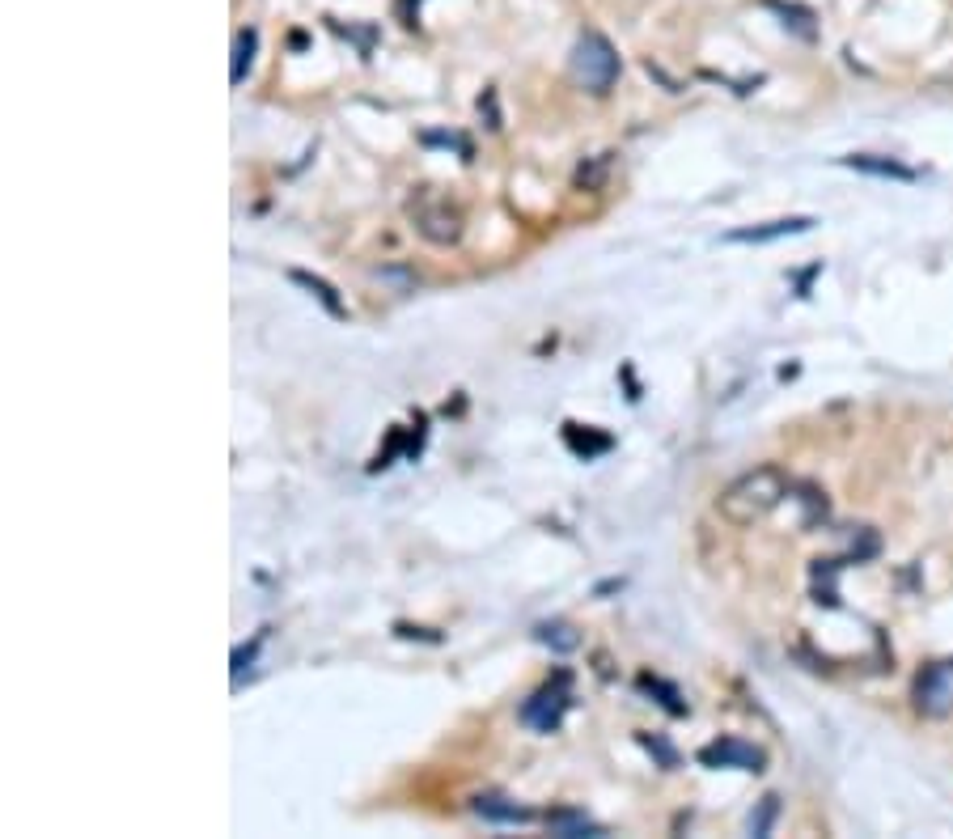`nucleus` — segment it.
Masks as SVG:
<instances>
[{
	"label": "nucleus",
	"instance_id": "obj_1",
	"mask_svg": "<svg viewBox=\"0 0 953 839\" xmlns=\"http://www.w3.org/2000/svg\"><path fill=\"white\" fill-rule=\"evenodd\" d=\"M788 496V475L780 467H754L737 475L733 484L716 496V513L733 526H754Z\"/></svg>",
	"mask_w": 953,
	"mask_h": 839
},
{
	"label": "nucleus",
	"instance_id": "obj_12",
	"mask_svg": "<svg viewBox=\"0 0 953 839\" xmlns=\"http://www.w3.org/2000/svg\"><path fill=\"white\" fill-rule=\"evenodd\" d=\"M547 827L551 835H564V839H581V835H602L598 823H589L585 814H572V810H560V814H551L547 818Z\"/></svg>",
	"mask_w": 953,
	"mask_h": 839
},
{
	"label": "nucleus",
	"instance_id": "obj_5",
	"mask_svg": "<svg viewBox=\"0 0 953 839\" xmlns=\"http://www.w3.org/2000/svg\"><path fill=\"white\" fill-rule=\"evenodd\" d=\"M915 708H920L924 717H945L953 708V662L928 666L915 678Z\"/></svg>",
	"mask_w": 953,
	"mask_h": 839
},
{
	"label": "nucleus",
	"instance_id": "obj_4",
	"mask_svg": "<svg viewBox=\"0 0 953 839\" xmlns=\"http://www.w3.org/2000/svg\"><path fill=\"white\" fill-rule=\"evenodd\" d=\"M564 712H568V687H564V678H555V683L534 691L530 700L521 704V721L538 729V734H551V729L564 721Z\"/></svg>",
	"mask_w": 953,
	"mask_h": 839
},
{
	"label": "nucleus",
	"instance_id": "obj_7",
	"mask_svg": "<svg viewBox=\"0 0 953 839\" xmlns=\"http://www.w3.org/2000/svg\"><path fill=\"white\" fill-rule=\"evenodd\" d=\"M818 221L814 217H784V221H767V225H754V229H733L729 242H780V238H793V234H809Z\"/></svg>",
	"mask_w": 953,
	"mask_h": 839
},
{
	"label": "nucleus",
	"instance_id": "obj_8",
	"mask_svg": "<svg viewBox=\"0 0 953 839\" xmlns=\"http://www.w3.org/2000/svg\"><path fill=\"white\" fill-rule=\"evenodd\" d=\"M471 806L479 818H488V823H530L534 818L526 806H517L513 797H500V793H479Z\"/></svg>",
	"mask_w": 953,
	"mask_h": 839
},
{
	"label": "nucleus",
	"instance_id": "obj_14",
	"mask_svg": "<svg viewBox=\"0 0 953 839\" xmlns=\"http://www.w3.org/2000/svg\"><path fill=\"white\" fill-rule=\"evenodd\" d=\"M538 640H543L547 649H555V653H572L581 645V636L572 632L568 623H543V628H538Z\"/></svg>",
	"mask_w": 953,
	"mask_h": 839
},
{
	"label": "nucleus",
	"instance_id": "obj_10",
	"mask_svg": "<svg viewBox=\"0 0 953 839\" xmlns=\"http://www.w3.org/2000/svg\"><path fill=\"white\" fill-rule=\"evenodd\" d=\"M289 280L297 284V289H305V293H310V297H314L318 306L327 310L331 318H344V314H348V310H344V301H339V293H335V289H331V284L322 280V276H310V272H289Z\"/></svg>",
	"mask_w": 953,
	"mask_h": 839
},
{
	"label": "nucleus",
	"instance_id": "obj_13",
	"mask_svg": "<svg viewBox=\"0 0 953 839\" xmlns=\"http://www.w3.org/2000/svg\"><path fill=\"white\" fill-rule=\"evenodd\" d=\"M564 441H568L581 458H593V454H606V450H610V437L581 433V424H564Z\"/></svg>",
	"mask_w": 953,
	"mask_h": 839
},
{
	"label": "nucleus",
	"instance_id": "obj_19",
	"mask_svg": "<svg viewBox=\"0 0 953 839\" xmlns=\"http://www.w3.org/2000/svg\"><path fill=\"white\" fill-rule=\"evenodd\" d=\"M259 645H263V636H255V645H250V649H238V653H233V674H242V670H246V662H255Z\"/></svg>",
	"mask_w": 953,
	"mask_h": 839
},
{
	"label": "nucleus",
	"instance_id": "obj_2",
	"mask_svg": "<svg viewBox=\"0 0 953 839\" xmlns=\"http://www.w3.org/2000/svg\"><path fill=\"white\" fill-rule=\"evenodd\" d=\"M572 81L589 89V94H606L619 81V51L610 47L606 34L585 30L577 39V47H572Z\"/></svg>",
	"mask_w": 953,
	"mask_h": 839
},
{
	"label": "nucleus",
	"instance_id": "obj_3",
	"mask_svg": "<svg viewBox=\"0 0 953 839\" xmlns=\"http://www.w3.org/2000/svg\"><path fill=\"white\" fill-rule=\"evenodd\" d=\"M411 221H416V234L433 246H458L462 242V212L441 200L437 191H420L416 200H411Z\"/></svg>",
	"mask_w": 953,
	"mask_h": 839
},
{
	"label": "nucleus",
	"instance_id": "obj_6",
	"mask_svg": "<svg viewBox=\"0 0 953 839\" xmlns=\"http://www.w3.org/2000/svg\"><path fill=\"white\" fill-rule=\"evenodd\" d=\"M699 763L704 767H737V772H763V751L750 742H737V738H721L699 751Z\"/></svg>",
	"mask_w": 953,
	"mask_h": 839
},
{
	"label": "nucleus",
	"instance_id": "obj_9",
	"mask_svg": "<svg viewBox=\"0 0 953 839\" xmlns=\"http://www.w3.org/2000/svg\"><path fill=\"white\" fill-rule=\"evenodd\" d=\"M843 166H852L860 174H877V178H894V183H915V170L911 166H898L890 157H873V153H856V157H843Z\"/></svg>",
	"mask_w": 953,
	"mask_h": 839
},
{
	"label": "nucleus",
	"instance_id": "obj_18",
	"mask_svg": "<svg viewBox=\"0 0 953 839\" xmlns=\"http://www.w3.org/2000/svg\"><path fill=\"white\" fill-rule=\"evenodd\" d=\"M479 115H488V128L500 132V111H496V94H492V89L479 98Z\"/></svg>",
	"mask_w": 953,
	"mask_h": 839
},
{
	"label": "nucleus",
	"instance_id": "obj_16",
	"mask_svg": "<svg viewBox=\"0 0 953 839\" xmlns=\"http://www.w3.org/2000/svg\"><path fill=\"white\" fill-rule=\"evenodd\" d=\"M776 810H780V801H776V797H763L759 814H750V835H767V831H771V818H776Z\"/></svg>",
	"mask_w": 953,
	"mask_h": 839
},
{
	"label": "nucleus",
	"instance_id": "obj_17",
	"mask_svg": "<svg viewBox=\"0 0 953 839\" xmlns=\"http://www.w3.org/2000/svg\"><path fill=\"white\" fill-rule=\"evenodd\" d=\"M640 742L649 746V751H653V755H657V759H661L665 767H678V755H674V751H670V746H665L661 738H649V734H640Z\"/></svg>",
	"mask_w": 953,
	"mask_h": 839
},
{
	"label": "nucleus",
	"instance_id": "obj_15",
	"mask_svg": "<svg viewBox=\"0 0 953 839\" xmlns=\"http://www.w3.org/2000/svg\"><path fill=\"white\" fill-rule=\"evenodd\" d=\"M640 687H644V691H653V695H661V708H665V712H674V717H682V712H687L682 695H678L670 683H661V678H649V674H644V678H640Z\"/></svg>",
	"mask_w": 953,
	"mask_h": 839
},
{
	"label": "nucleus",
	"instance_id": "obj_11",
	"mask_svg": "<svg viewBox=\"0 0 953 839\" xmlns=\"http://www.w3.org/2000/svg\"><path fill=\"white\" fill-rule=\"evenodd\" d=\"M255 47H259V34H255V30H238V34H233V64H229V81H233V85H242L250 60H255Z\"/></svg>",
	"mask_w": 953,
	"mask_h": 839
}]
</instances>
